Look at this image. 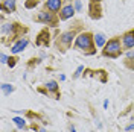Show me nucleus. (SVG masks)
Segmentation results:
<instances>
[{"instance_id": "nucleus-1", "label": "nucleus", "mask_w": 134, "mask_h": 132, "mask_svg": "<svg viewBox=\"0 0 134 132\" xmlns=\"http://www.w3.org/2000/svg\"><path fill=\"white\" fill-rule=\"evenodd\" d=\"M29 32V27L20 25L18 21H8L2 25V43L5 46H9L11 43L14 44L20 38L26 37V33Z\"/></svg>"}, {"instance_id": "nucleus-2", "label": "nucleus", "mask_w": 134, "mask_h": 132, "mask_svg": "<svg viewBox=\"0 0 134 132\" xmlns=\"http://www.w3.org/2000/svg\"><path fill=\"white\" fill-rule=\"evenodd\" d=\"M73 49L82 52L84 55L92 56L96 53V43H94V33L92 32H81L78 33L75 43H73Z\"/></svg>"}, {"instance_id": "nucleus-3", "label": "nucleus", "mask_w": 134, "mask_h": 132, "mask_svg": "<svg viewBox=\"0 0 134 132\" xmlns=\"http://www.w3.org/2000/svg\"><path fill=\"white\" fill-rule=\"evenodd\" d=\"M124 53V47H122V38L120 37H113L110 38L107 44L102 47V56L110 59H117L120 58V55Z\"/></svg>"}, {"instance_id": "nucleus-4", "label": "nucleus", "mask_w": 134, "mask_h": 132, "mask_svg": "<svg viewBox=\"0 0 134 132\" xmlns=\"http://www.w3.org/2000/svg\"><path fill=\"white\" fill-rule=\"evenodd\" d=\"M76 31L75 29H69L66 32H63L61 35H58V38H57V41H55V49L61 52V53H64L67 50L72 47V44L75 43L76 40Z\"/></svg>"}, {"instance_id": "nucleus-5", "label": "nucleus", "mask_w": 134, "mask_h": 132, "mask_svg": "<svg viewBox=\"0 0 134 132\" xmlns=\"http://www.w3.org/2000/svg\"><path fill=\"white\" fill-rule=\"evenodd\" d=\"M34 20L37 23H43V25H47L50 27H57L59 25V15L57 12H52L49 9H43L40 11L37 15L34 17Z\"/></svg>"}, {"instance_id": "nucleus-6", "label": "nucleus", "mask_w": 134, "mask_h": 132, "mask_svg": "<svg viewBox=\"0 0 134 132\" xmlns=\"http://www.w3.org/2000/svg\"><path fill=\"white\" fill-rule=\"evenodd\" d=\"M37 91L41 93V94H44V96H49V97H52V99H55V100H58L59 97H61L59 85H58L57 81H47L43 87H38Z\"/></svg>"}, {"instance_id": "nucleus-7", "label": "nucleus", "mask_w": 134, "mask_h": 132, "mask_svg": "<svg viewBox=\"0 0 134 132\" xmlns=\"http://www.w3.org/2000/svg\"><path fill=\"white\" fill-rule=\"evenodd\" d=\"M35 46H38V47H49L50 46V32L47 27H44L38 32L37 38H35Z\"/></svg>"}, {"instance_id": "nucleus-8", "label": "nucleus", "mask_w": 134, "mask_h": 132, "mask_svg": "<svg viewBox=\"0 0 134 132\" xmlns=\"http://www.w3.org/2000/svg\"><path fill=\"white\" fill-rule=\"evenodd\" d=\"M75 12H76V9L75 6L70 3V0L67 2L66 5L61 8V11L58 12V15H59V20L61 21H66V20H69V18H73V15H75Z\"/></svg>"}, {"instance_id": "nucleus-9", "label": "nucleus", "mask_w": 134, "mask_h": 132, "mask_svg": "<svg viewBox=\"0 0 134 132\" xmlns=\"http://www.w3.org/2000/svg\"><path fill=\"white\" fill-rule=\"evenodd\" d=\"M88 17L92 20H100L102 18V5H100V2H90L88 3Z\"/></svg>"}, {"instance_id": "nucleus-10", "label": "nucleus", "mask_w": 134, "mask_h": 132, "mask_svg": "<svg viewBox=\"0 0 134 132\" xmlns=\"http://www.w3.org/2000/svg\"><path fill=\"white\" fill-rule=\"evenodd\" d=\"M84 77H96V79H99L102 83H105L108 81V76H107V71L105 70H84L82 73Z\"/></svg>"}, {"instance_id": "nucleus-11", "label": "nucleus", "mask_w": 134, "mask_h": 132, "mask_svg": "<svg viewBox=\"0 0 134 132\" xmlns=\"http://www.w3.org/2000/svg\"><path fill=\"white\" fill-rule=\"evenodd\" d=\"M122 47H124V50H133L134 49V29L126 31L122 35Z\"/></svg>"}, {"instance_id": "nucleus-12", "label": "nucleus", "mask_w": 134, "mask_h": 132, "mask_svg": "<svg viewBox=\"0 0 134 132\" xmlns=\"http://www.w3.org/2000/svg\"><path fill=\"white\" fill-rule=\"evenodd\" d=\"M27 44H29V38H27V37L20 38L18 41H15L14 44H12V47H11V53H12V55H18L20 52H23V50L27 47Z\"/></svg>"}, {"instance_id": "nucleus-13", "label": "nucleus", "mask_w": 134, "mask_h": 132, "mask_svg": "<svg viewBox=\"0 0 134 132\" xmlns=\"http://www.w3.org/2000/svg\"><path fill=\"white\" fill-rule=\"evenodd\" d=\"M63 6H64V0H46L44 2V9H49V11L57 12V14L61 11Z\"/></svg>"}, {"instance_id": "nucleus-14", "label": "nucleus", "mask_w": 134, "mask_h": 132, "mask_svg": "<svg viewBox=\"0 0 134 132\" xmlns=\"http://www.w3.org/2000/svg\"><path fill=\"white\" fill-rule=\"evenodd\" d=\"M0 9L5 14H14L17 11V0H3Z\"/></svg>"}, {"instance_id": "nucleus-15", "label": "nucleus", "mask_w": 134, "mask_h": 132, "mask_svg": "<svg viewBox=\"0 0 134 132\" xmlns=\"http://www.w3.org/2000/svg\"><path fill=\"white\" fill-rule=\"evenodd\" d=\"M12 122H14V124H15L20 131H29V129H31V128L27 126L26 118L23 116H21V117H12Z\"/></svg>"}, {"instance_id": "nucleus-16", "label": "nucleus", "mask_w": 134, "mask_h": 132, "mask_svg": "<svg viewBox=\"0 0 134 132\" xmlns=\"http://www.w3.org/2000/svg\"><path fill=\"white\" fill-rule=\"evenodd\" d=\"M124 65L128 70H134V52L133 50H126V58L124 61Z\"/></svg>"}, {"instance_id": "nucleus-17", "label": "nucleus", "mask_w": 134, "mask_h": 132, "mask_svg": "<svg viewBox=\"0 0 134 132\" xmlns=\"http://www.w3.org/2000/svg\"><path fill=\"white\" fill-rule=\"evenodd\" d=\"M94 43H96V47L102 49V47L107 44V37H105L102 32H96L94 33Z\"/></svg>"}, {"instance_id": "nucleus-18", "label": "nucleus", "mask_w": 134, "mask_h": 132, "mask_svg": "<svg viewBox=\"0 0 134 132\" xmlns=\"http://www.w3.org/2000/svg\"><path fill=\"white\" fill-rule=\"evenodd\" d=\"M15 90V87L14 85H11V83H2V93L5 94V96H8L11 93H14Z\"/></svg>"}, {"instance_id": "nucleus-19", "label": "nucleus", "mask_w": 134, "mask_h": 132, "mask_svg": "<svg viewBox=\"0 0 134 132\" xmlns=\"http://www.w3.org/2000/svg\"><path fill=\"white\" fill-rule=\"evenodd\" d=\"M38 3H40V0H26L25 2V8L26 9H34Z\"/></svg>"}, {"instance_id": "nucleus-20", "label": "nucleus", "mask_w": 134, "mask_h": 132, "mask_svg": "<svg viewBox=\"0 0 134 132\" xmlns=\"http://www.w3.org/2000/svg\"><path fill=\"white\" fill-rule=\"evenodd\" d=\"M17 61H18V58H17V55H11L8 59V65L11 67V68H14V67L17 65Z\"/></svg>"}, {"instance_id": "nucleus-21", "label": "nucleus", "mask_w": 134, "mask_h": 132, "mask_svg": "<svg viewBox=\"0 0 134 132\" xmlns=\"http://www.w3.org/2000/svg\"><path fill=\"white\" fill-rule=\"evenodd\" d=\"M84 70H85V68H84V65H79V67H78V68H76L75 74H73L72 77H73V79H78V77H79V76L82 74V71H84Z\"/></svg>"}, {"instance_id": "nucleus-22", "label": "nucleus", "mask_w": 134, "mask_h": 132, "mask_svg": "<svg viewBox=\"0 0 134 132\" xmlns=\"http://www.w3.org/2000/svg\"><path fill=\"white\" fill-rule=\"evenodd\" d=\"M73 6H75V9L78 11V12H81V11H82V5H81V0H75V5H73Z\"/></svg>"}, {"instance_id": "nucleus-23", "label": "nucleus", "mask_w": 134, "mask_h": 132, "mask_svg": "<svg viewBox=\"0 0 134 132\" xmlns=\"http://www.w3.org/2000/svg\"><path fill=\"white\" fill-rule=\"evenodd\" d=\"M0 59H2V64H8V59H9V56H8V55H5V53H2V56H0Z\"/></svg>"}, {"instance_id": "nucleus-24", "label": "nucleus", "mask_w": 134, "mask_h": 132, "mask_svg": "<svg viewBox=\"0 0 134 132\" xmlns=\"http://www.w3.org/2000/svg\"><path fill=\"white\" fill-rule=\"evenodd\" d=\"M131 129H134V123L130 124V126H126V131H131Z\"/></svg>"}, {"instance_id": "nucleus-25", "label": "nucleus", "mask_w": 134, "mask_h": 132, "mask_svg": "<svg viewBox=\"0 0 134 132\" xmlns=\"http://www.w3.org/2000/svg\"><path fill=\"white\" fill-rule=\"evenodd\" d=\"M38 132H47V131H46L44 128H40V129H38Z\"/></svg>"}, {"instance_id": "nucleus-26", "label": "nucleus", "mask_w": 134, "mask_h": 132, "mask_svg": "<svg viewBox=\"0 0 134 132\" xmlns=\"http://www.w3.org/2000/svg\"><path fill=\"white\" fill-rule=\"evenodd\" d=\"M90 2H102V0H90Z\"/></svg>"}]
</instances>
